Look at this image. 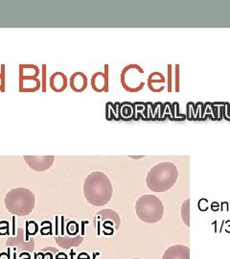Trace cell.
Listing matches in <instances>:
<instances>
[{"mask_svg":"<svg viewBox=\"0 0 230 259\" xmlns=\"http://www.w3.org/2000/svg\"><path fill=\"white\" fill-rule=\"evenodd\" d=\"M39 70L36 65H19V92L35 93L40 88Z\"/></svg>","mask_w":230,"mask_h":259,"instance_id":"ba28073f","label":"cell"},{"mask_svg":"<svg viewBox=\"0 0 230 259\" xmlns=\"http://www.w3.org/2000/svg\"><path fill=\"white\" fill-rule=\"evenodd\" d=\"M68 84V79L63 72H55L50 77V88L55 93H63Z\"/></svg>","mask_w":230,"mask_h":259,"instance_id":"5bb4252c","label":"cell"},{"mask_svg":"<svg viewBox=\"0 0 230 259\" xmlns=\"http://www.w3.org/2000/svg\"><path fill=\"white\" fill-rule=\"evenodd\" d=\"M134 108H135V120H138L140 117L143 120H149V111H148V103L135 102Z\"/></svg>","mask_w":230,"mask_h":259,"instance_id":"d6986e66","label":"cell"},{"mask_svg":"<svg viewBox=\"0 0 230 259\" xmlns=\"http://www.w3.org/2000/svg\"><path fill=\"white\" fill-rule=\"evenodd\" d=\"M6 246L9 248H16L18 252H30L35 250V239L31 237L23 229H18L17 236H11L6 241Z\"/></svg>","mask_w":230,"mask_h":259,"instance_id":"9c48e42d","label":"cell"},{"mask_svg":"<svg viewBox=\"0 0 230 259\" xmlns=\"http://www.w3.org/2000/svg\"><path fill=\"white\" fill-rule=\"evenodd\" d=\"M121 225L119 214L112 209H102L96 213L93 219V226L97 234L111 236L118 231Z\"/></svg>","mask_w":230,"mask_h":259,"instance_id":"8992f818","label":"cell"},{"mask_svg":"<svg viewBox=\"0 0 230 259\" xmlns=\"http://www.w3.org/2000/svg\"><path fill=\"white\" fill-rule=\"evenodd\" d=\"M172 75H173V67L172 65H168V93L173 92V82H172Z\"/></svg>","mask_w":230,"mask_h":259,"instance_id":"44dd1931","label":"cell"},{"mask_svg":"<svg viewBox=\"0 0 230 259\" xmlns=\"http://www.w3.org/2000/svg\"><path fill=\"white\" fill-rule=\"evenodd\" d=\"M91 87L96 93L109 92V65H105V71H98L92 75Z\"/></svg>","mask_w":230,"mask_h":259,"instance_id":"8fae6325","label":"cell"},{"mask_svg":"<svg viewBox=\"0 0 230 259\" xmlns=\"http://www.w3.org/2000/svg\"><path fill=\"white\" fill-rule=\"evenodd\" d=\"M119 119L123 121L135 120V108L134 104L130 102L120 103Z\"/></svg>","mask_w":230,"mask_h":259,"instance_id":"9a60e30c","label":"cell"},{"mask_svg":"<svg viewBox=\"0 0 230 259\" xmlns=\"http://www.w3.org/2000/svg\"><path fill=\"white\" fill-rule=\"evenodd\" d=\"M135 212L142 222L156 224L164 216V205L157 196L143 195L135 203Z\"/></svg>","mask_w":230,"mask_h":259,"instance_id":"5b68a950","label":"cell"},{"mask_svg":"<svg viewBox=\"0 0 230 259\" xmlns=\"http://www.w3.org/2000/svg\"><path fill=\"white\" fill-rule=\"evenodd\" d=\"M131 259H140V258H131Z\"/></svg>","mask_w":230,"mask_h":259,"instance_id":"d4e9b609","label":"cell"},{"mask_svg":"<svg viewBox=\"0 0 230 259\" xmlns=\"http://www.w3.org/2000/svg\"><path fill=\"white\" fill-rule=\"evenodd\" d=\"M24 161L29 168L37 172H44L53 166L54 156H24Z\"/></svg>","mask_w":230,"mask_h":259,"instance_id":"30bf717a","label":"cell"},{"mask_svg":"<svg viewBox=\"0 0 230 259\" xmlns=\"http://www.w3.org/2000/svg\"><path fill=\"white\" fill-rule=\"evenodd\" d=\"M54 238L60 247L68 250L79 247L83 243L84 236L77 222L69 221L62 217L56 224Z\"/></svg>","mask_w":230,"mask_h":259,"instance_id":"277c9868","label":"cell"},{"mask_svg":"<svg viewBox=\"0 0 230 259\" xmlns=\"http://www.w3.org/2000/svg\"><path fill=\"white\" fill-rule=\"evenodd\" d=\"M162 259H190V249L184 245H175L165 250Z\"/></svg>","mask_w":230,"mask_h":259,"instance_id":"7c38bea8","label":"cell"},{"mask_svg":"<svg viewBox=\"0 0 230 259\" xmlns=\"http://www.w3.org/2000/svg\"><path fill=\"white\" fill-rule=\"evenodd\" d=\"M36 198L33 191L26 187H16L11 189L5 196L4 204L6 209L13 215L27 216L35 208Z\"/></svg>","mask_w":230,"mask_h":259,"instance_id":"3957f363","label":"cell"},{"mask_svg":"<svg viewBox=\"0 0 230 259\" xmlns=\"http://www.w3.org/2000/svg\"><path fill=\"white\" fill-rule=\"evenodd\" d=\"M178 179L177 167L173 162L164 161L153 167L146 177L148 188L153 192H165L175 185Z\"/></svg>","mask_w":230,"mask_h":259,"instance_id":"7a4b0ae2","label":"cell"},{"mask_svg":"<svg viewBox=\"0 0 230 259\" xmlns=\"http://www.w3.org/2000/svg\"><path fill=\"white\" fill-rule=\"evenodd\" d=\"M85 200L94 206L106 205L111 202L113 187L110 178L100 171L92 172L83 182Z\"/></svg>","mask_w":230,"mask_h":259,"instance_id":"6da1fadb","label":"cell"},{"mask_svg":"<svg viewBox=\"0 0 230 259\" xmlns=\"http://www.w3.org/2000/svg\"><path fill=\"white\" fill-rule=\"evenodd\" d=\"M181 218L186 227H190V199H187L181 205Z\"/></svg>","mask_w":230,"mask_h":259,"instance_id":"ffe728a7","label":"cell"},{"mask_svg":"<svg viewBox=\"0 0 230 259\" xmlns=\"http://www.w3.org/2000/svg\"><path fill=\"white\" fill-rule=\"evenodd\" d=\"M175 92H179V65H176L175 66Z\"/></svg>","mask_w":230,"mask_h":259,"instance_id":"7402d4cb","label":"cell"},{"mask_svg":"<svg viewBox=\"0 0 230 259\" xmlns=\"http://www.w3.org/2000/svg\"><path fill=\"white\" fill-rule=\"evenodd\" d=\"M143 75L144 70L140 65L135 64L127 65L121 73L122 87L128 93L140 92L145 85V82L143 81Z\"/></svg>","mask_w":230,"mask_h":259,"instance_id":"52a82bcc","label":"cell"},{"mask_svg":"<svg viewBox=\"0 0 230 259\" xmlns=\"http://www.w3.org/2000/svg\"><path fill=\"white\" fill-rule=\"evenodd\" d=\"M69 85L75 93H83L87 88V77L83 72H75L69 79Z\"/></svg>","mask_w":230,"mask_h":259,"instance_id":"4fadbf2b","label":"cell"},{"mask_svg":"<svg viewBox=\"0 0 230 259\" xmlns=\"http://www.w3.org/2000/svg\"><path fill=\"white\" fill-rule=\"evenodd\" d=\"M119 104V102H109L106 104V119L107 120H120L119 112H118Z\"/></svg>","mask_w":230,"mask_h":259,"instance_id":"e0dca14e","label":"cell"},{"mask_svg":"<svg viewBox=\"0 0 230 259\" xmlns=\"http://www.w3.org/2000/svg\"><path fill=\"white\" fill-rule=\"evenodd\" d=\"M4 85H5V78H4V75L0 73V92H4Z\"/></svg>","mask_w":230,"mask_h":259,"instance_id":"cb8c5ba5","label":"cell"},{"mask_svg":"<svg viewBox=\"0 0 230 259\" xmlns=\"http://www.w3.org/2000/svg\"><path fill=\"white\" fill-rule=\"evenodd\" d=\"M166 82L165 77L164 75L160 72H152L151 74L149 75L147 80L148 88L151 90V92L154 91L155 85L157 83H164Z\"/></svg>","mask_w":230,"mask_h":259,"instance_id":"ac0fdd59","label":"cell"},{"mask_svg":"<svg viewBox=\"0 0 230 259\" xmlns=\"http://www.w3.org/2000/svg\"><path fill=\"white\" fill-rule=\"evenodd\" d=\"M36 259H67V256L56 248L47 247L37 252Z\"/></svg>","mask_w":230,"mask_h":259,"instance_id":"2e32d148","label":"cell"},{"mask_svg":"<svg viewBox=\"0 0 230 259\" xmlns=\"http://www.w3.org/2000/svg\"><path fill=\"white\" fill-rule=\"evenodd\" d=\"M223 116L226 120L230 121V104L225 102V107H224V111H223Z\"/></svg>","mask_w":230,"mask_h":259,"instance_id":"603a6c76","label":"cell"}]
</instances>
